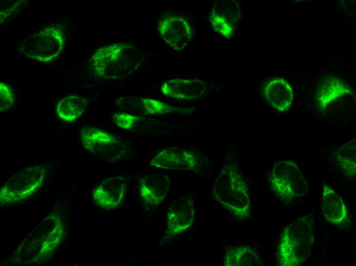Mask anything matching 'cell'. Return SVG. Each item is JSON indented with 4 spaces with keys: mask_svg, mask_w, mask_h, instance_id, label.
Segmentation results:
<instances>
[{
    "mask_svg": "<svg viewBox=\"0 0 356 266\" xmlns=\"http://www.w3.org/2000/svg\"><path fill=\"white\" fill-rule=\"evenodd\" d=\"M143 60L136 47L126 42L116 43L99 48L92 57L91 69L99 79L118 80L134 73Z\"/></svg>",
    "mask_w": 356,
    "mask_h": 266,
    "instance_id": "cell-1",
    "label": "cell"
},
{
    "mask_svg": "<svg viewBox=\"0 0 356 266\" xmlns=\"http://www.w3.org/2000/svg\"><path fill=\"white\" fill-rule=\"evenodd\" d=\"M213 196L237 220H243L251 214L250 192L240 170L232 163L221 167L213 188Z\"/></svg>",
    "mask_w": 356,
    "mask_h": 266,
    "instance_id": "cell-2",
    "label": "cell"
},
{
    "mask_svg": "<svg viewBox=\"0 0 356 266\" xmlns=\"http://www.w3.org/2000/svg\"><path fill=\"white\" fill-rule=\"evenodd\" d=\"M315 240L313 223L308 216L295 220L284 229L277 257L282 266L302 265L309 257Z\"/></svg>",
    "mask_w": 356,
    "mask_h": 266,
    "instance_id": "cell-3",
    "label": "cell"
},
{
    "mask_svg": "<svg viewBox=\"0 0 356 266\" xmlns=\"http://www.w3.org/2000/svg\"><path fill=\"white\" fill-rule=\"evenodd\" d=\"M66 35L59 25H49L26 37L18 46L19 52L40 62L57 58L63 49Z\"/></svg>",
    "mask_w": 356,
    "mask_h": 266,
    "instance_id": "cell-4",
    "label": "cell"
},
{
    "mask_svg": "<svg viewBox=\"0 0 356 266\" xmlns=\"http://www.w3.org/2000/svg\"><path fill=\"white\" fill-rule=\"evenodd\" d=\"M273 192L281 200L291 202L304 195L307 185L298 165L292 161L276 163L269 176Z\"/></svg>",
    "mask_w": 356,
    "mask_h": 266,
    "instance_id": "cell-5",
    "label": "cell"
},
{
    "mask_svg": "<svg viewBox=\"0 0 356 266\" xmlns=\"http://www.w3.org/2000/svg\"><path fill=\"white\" fill-rule=\"evenodd\" d=\"M80 140L85 149L106 161L121 158L127 150L126 145L117 136L96 127L83 125Z\"/></svg>",
    "mask_w": 356,
    "mask_h": 266,
    "instance_id": "cell-6",
    "label": "cell"
},
{
    "mask_svg": "<svg viewBox=\"0 0 356 266\" xmlns=\"http://www.w3.org/2000/svg\"><path fill=\"white\" fill-rule=\"evenodd\" d=\"M45 175L46 168L42 165L20 170L1 189V201L11 203L30 196L42 185Z\"/></svg>",
    "mask_w": 356,
    "mask_h": 266,
    "instance_id": "cell-7",
    "label": "cell"
},
{
    "mask_svg": "<svg viewBox=\"0 0 356 266\" xmlns=\"http://www.w3.org/2000/svg\"><path fill=\"white\" fill-rule=\"evenodd\" d=\"M203 162L201 153L196 150L188 147H168L154 155L150 164L160 169L195 171Z\"/></svg>",
    "mask_w": 356,
    "mask_h": 266,
    "instance_id": "cell-8",
    "label": "cell"
},
{
    "mask_svg": "<svg viewBox=\"0 0 356 266\" xmlns=\"http://www.w3.org/2000/svg\"><path fill=\"white\" fill-rule=\"evenodd\" d=\"M34 230L27 239L31 243L27 244V250L31 248L28 253L31 254V260H41L48 256L56 248L62 236L61 226L60 221L56 218H46Z\"/></svg>",
    "mask_w": 356,
    "mask_h": 266,
    "instance_id": "cell-9",
    "label": "cell"
},
{
    "mask_svg": "<svg viewBox=\"0 0 356 266\" xmlns=\"http://www.w3.org/2000/svg\"><path fill=\"white\" fill-rule=\"evenodd\" d=\"M116 105L121 109L137 116H158L173 114H189L191 107H180L159 100L138 96H123Z\"/></svg>",
    "mask_w": 356,
    "mask_h": 266,
    "instance_id": "cell-10",
    "label": "cell"
},
{
    "mask_svg": "<svg viewBox=\"0 0 356 266\" xmlns=\"http://www.w3.org/2000/svg\"><path fill=\"white\" fill-rule=\"evenodd\" d=\"M195 211L194 203L189 195L173 200L167 211L166 235L174 237L190 229L195 219Z\"/></svg>",
    "mask_w": 356,
    "mask_h": 266,
    "instance_id": "cell-11",
    "label": "cell"
},
{
    "mask_svg": "<svg viewBox=\"0 0 356 266\" xmlns=\"http://www.w3.org/2000/svg\"><path fill=\"white\" fill-rule=\"evenodd\" d=\"M159 32L165 42L174 50H183L193 36L192 26L185 17L167 15L157 26Z\"/></svg>",
    "mask_w": 356,
    "mask_h": 266,
    "instance_id": "cell-12",
    "label": "cell"
},
{
    "mask_svg": "<svg viewBox=\"0 0 356 266\" xmlns=\"http://www.w3.org/2000/svg\"><path fill=\"white\" fill-rule=\"evenodd\" d=\"M127 191L126 179L112 176L99 183L94 188L93 196L95 203L106 209H115L122 203Z\"/></svg>",
    "mask_w": 356,
    "mask_h": 266,
    "instance_id": "cell-13",
    "label": "cell"
},
{
    "mask_svg": "<svg viewBox=\"0 0 356 266\" xmlns=\"http://www.w3.org/2000/svg\"><path fill=\"white\" fill-rule=\"evenodd\" d=\"M207 90L205 83L197 78H175L164 81L161 86V91L166 97L182 100L201 98Z\"/></svg>",
    "mask_w": 356,
    "mask_h": 266,
    "instance_id": "cell-14",
    "label": "cell"
},
{
    "mask_svg": "<svg viewBox=\"0 0 356 266\" xmlns=\"http://www.w3.org/2000/svg\"><path fill=\"white\" fill-rule=\"evenodd\" d=\"M170 185V181L167 175L162 172L153 173L139 181L138 192L145 203L156 206L166 197Z\"/></svg>",
    "mask_w": 356,
    "mask_h": 266,
    "instance_id": "cell-15",
    "label": "cell"
},
{
    "mask_svg": "<svg viewBox=\"0 0 356 266\" xmlns=\"http://www.w3.org/2000/svg\"><path fill=\"white\" fill-rule=\"evenodd\" d=\"M263 93L268 103L279 112L286 111L292 104V87L282 78H275L268 82L264 87Z\"/></svg>",
    "mask_w": 356,
    "mask_h": 266,
    "instance_id": "cell-16",
    "label": "cell"
},
{
    "mask_svg": "<svg viewBox=\"0 0 356 266\" xmlns=\"http://www.w3.org/2000/svg\"><path fill=\"white\" fill-rule=\"evenodd\" d=\"M322 209L326 221L336 226L348 220V212L341 197L331 187L325 185L322 195Z\"/></svg>",
    "mask_w": 356,
    "mask_h": 266,
    "instance_id": "cell-17",
    "label": "cell"
},
{
    "mask_svg": "<svg viewBox=\"0 0 356 266\" xmlns=\"http://www.w3.org/2000/svg\"><path fill=\"white\" fill-rule=\"evenodd\" d=\"M351 92L350 87L338 78H327L318 90L317 100L319 108L321 110L325 109L333 101Z\"/></svg>",
    "mask_w": 356,
    "mask_h": 266,
    "instance_id": "cell-18",
    "label": "cell"
},
{
    "mask_svg": "<svg viewBox=\"0 0 356 266\" xmlns=\"http://www.w3.org/2000/svg\"><path fill=\"white\" fill-rule=\"evenodd\" d=\"M225 266L262 265V259L252 247L238 246L228 250L223 261Z\"/></svg>",
    "mask_w": 356,
    "mask_h": 266,
    "instance_id": "cell-19",
    "label": "cell"
},
{
    "mask_svg": "<svg viewBox=\"0 0 356 266\" xmlns=\"http://www.w3.org/2000/svg\"><path fill=\"white\" fill-rule=\"evenodd\" d=\"M87 100L82 96L72 95L60 99L56 107L58 118L65 122H73L79 118L86 107Z\"/></svg>",
    "mask_w": 356,
    "mask_h": 266,
    "instance_id": "cell-20",
    "label": "cell"
},
{
    "mask_svg": "<svg viewBox=\"0 0 356 266\" xmlns=\"http://www.w3.org/2000/svg\"><path fill=\"white\" fill-rule=\"evenodd\" d=\"M334 157L337 164L344 175L349 179L355 177L356 146L355 141H349L335 151Z\"/></svg>",
    "mask_w": 356,
    "mask_h": 266,
    "instance_id": "cell-21",
    "label": "cell"
},
{
    "mask_svg": "<svg viewBox=\"0 0 356 266\" xmlns=\"http://www.w3.org/2000/svg\"><path fill=\"white\" fill-rule=\"evenodd\" d=\"M209 19L212 28L216 33L227 38H230L234 32V28L225 16L217 13L213 10Z\"/></svg>",
    "mask_w": 356,
    "mask_h": 266,
    "instance_id": "cell-22",
    "label": "cell"
},
{
    "mask_svg": "<svg viewBox=\"0 0 356 266\" xmlns=\"http://www.w3.org/2000/svg\"><path fill=\"white\" fill-rule=\"evenodd\" d=\"M143 118L127 112H118L112 116L114 123L118 127L126 130H134Z\"/></svg>",
    "mask_w": 356,
    "mask_h": 266,
    "instance_id": "cell-23",
    "label": "cell"
},
{
    "mask_svg": "<svg viewBox=\"0 0 356 266\" xmlns=\"http://www.w3.org/2000/svg\"><path fill=\"white\" fill-rule=\"evenodd\" d=\"M14 93L8 84L0 82V110L3 113L9 110L14 105Z\"/></svg>",
    "mask_w": 356,
    "mask_h": 266,
    "instance_id": "cell-24",
    "label": "cell"
}]
</instances>
